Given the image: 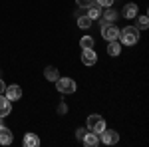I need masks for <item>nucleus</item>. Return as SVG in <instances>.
Listing matches in <instances>:
<instances>
[{
  "mask_svg": "<svg viewBox=\"0 0 149 147\" xmlns=\"http://www.w3.org/2000/svg\"><path fill=\"white\" fill-rule=\"evenodd\" d=\"M119 38H121V44L123 46H135L139 40V30L135 26H125L119 32Z\"/></svg>",
  "mask_w": 149,
  "mask_h": 147,
  "instance_id": "f257e3e1",
  "label": "nucleus"
},
{
  "mask_svg": "<svg viewBox=\"0 0 149 147\" xmlns=\"http://www.w3.org/2000/svg\"><path fill=\"white\" fill-rule=\"evenodd\" d=\"M102 36H103V40H107V42L117 40L119 38V28L113 22H102Z\"/></svg>",
  "mask_w": 149,
  "mask_h": 147,
  "instance_id": "f03ea898",
  "label": "nucleus"
},
{
  "mask_svg": "<svg viewBox=\"0 0 149 147\" xmlns=\"http://www.w3.org/2000/svg\"><path fill=\"white\" fill-rule=\"evenodd\" d=\"M88 129L93 131V133H102L103 129H105V119H103L102 115H97V113H92L88 117Z\"/></svg>",
  "mask_w": 149,
  "mask_h": 147,
  "instance_id": "7ed1b4c3",
  "label": "nucleus"
},
{
  "mask_svg": "<svg viewBox=\"0 0 149 147\" xmlns=\"http://www.w3.org/2000/svg\"><path fill=\"white\" fill-rule=\"evenodd\" d=\"M56 88H58V91L60 93H74L76 91V82L72 78H58L56 79Z\"/></svg>",
  "mask_w": 149,
  "mask_h": 147,
  "instance_id": "20e7f679",
  "label": "nucleus"
},
{
  "mask_svg": "<svg viewBox=\"0 0 149 147\" xmlns=\"http://www.w3.org/2000/svg\"><path fill=\"white\" fill-rule=\"evenodd\" d=\"M100 141L105 143V145H115V143L119 141V133L113 131V129H103V131H102V139H100Z\"/></svg>",
  "mask_w": 149,
  "mask_h": 147,
  "instance_id": "39448f33",
  "label": "nucleus"
},
{
  "mask_svg": "<svg viewBox=\"0 0 149 147\" xmlns=\"http://www.w3.org/2000/svg\"><path fill=\"white\" fill-rule=\"evenodd\" d=\"M4 95H6L10 102H18V100L22 98V90H20V86L12 84V86H6V88H4Z\"/></svg>",
  "mask_w": 149,
  "mask_h": 147,
  "instance_id": "423d86ee",
  "label": "nucleus"
},
{
  "mask_svg": "<svg viewBox=\"0 0 149 147\" xmlns=\"http://www.w3.org/2000/svg\"><path fill=\"white\" fill-rule=\"evenodd\" d=\"M95 62H97V54L93 52V48H88L81 52V64L84 66H93Z\"/></svg>",
  "mask_w": 149,
  "mask_h": 147,
  "instance_id": "0eeeda50",
  "label": "nucleus"
},
{
  "mask_svg": "<svg viewBox=\"0 0 149 147\" xmlns=\"http://www.w3.org/2000/svg\"><path fill=\"white\" fill-rule=\"evenodd\" d=\"M12 141H14V135H12V131L8 129V127L0 125V145H10Z\"/></svg>",
  "mask_w": 149,
  "mask_h": 147,
  "instance_id": "6e6552de",
  "label": "nucleus"
},
{
  "mask_svg": "<svg viewBox=\"0 0 149 147\" xmlns=\"http://www.w3.org/2000/svg\"><path fill=\"white\" fill-rule=\"evenodd\" d=\"M12 111V103L10 100L6 98V95H2L0 93V117H6V115H10Z\"/></svg>",
  "mask_w": 149,
  "mask_h": 147,
  "instance_id": "1a4fd4ad",
  "label": "nucleus"
},
{
  "mask_svg": "<svg viewBox=\"0 0 149 147\" xmlns=\"http://www.w3.org/2000/svg\"><path fill=\"white\" fill-rule=\"evenodd\" d=\"M81 141H84V145H88V147H95L100 143V137H97V133H93V131L88 129V133L81 137Z\"/></svg>",
  "mask_w": 149,
  "mask_h": 147,
  "instance_id": "9d476101",
  "label": "nucleus"
},
{
  "mask_svg": "<svg viewBox=\"0 0 149 147\" xmlns=\"http://www.w3.org/2000/svg\"><path fill=\"white\" fill-rule=\"evenodd\" d=\"M88 16H90L92 20H97V18L102 16V6H100V4H97L95 0H93L92 4L88 6Z\"/></svg>",
  "mask_w": 149,
  "mask_h": 147,
  "instance_id": "9b49d317",
  "label": "nucleus"
},
{
  "mask_svg": "<svg viewBox=\"0 0 149 147\" xmlns=\"http://www.w3.org/2000/svg\"><path fill=\"white\" fill-rule=\"evenodd\" d=\"M22 143L26 147H38V145H40V137L36 135V133H26Z\"/></svg>",
  "mask_w": 149,
  "mask_h": 147,
  "instance_id": "f8f14e48",
  "label": "nucleus"
},
{
  "mask_svg": "<svg viewBox=\"0 0 149 147\" xmlns=\"http://www.w3.org/2000/svg\"><path fill=\"white\" fill-rule=\"evenodd\" d=\"M123 16H125L127 20H133V18L137 16V4H133V2L125 4V8H123Z\"/></svg>",
  "mask_w": 149,
  "mask_h": 147,
  "instance_id": "ddd939ff",
  "label": "nucleus"
},
{
  "mask_svg": "<svg viewBox=\"0 0 149 147\" xmlns=\"http://www.w3.org/2000/svg\"><path fill=\"white\" fill-rule=\"evenodd\" d=\"M117 16H119V14H117V12L109 6V8H105V12H103L100 18H102L103 22H115V20H117Z\"/></svg>",
  "mask_w": 149,
  "mask_h": 147,
  "instance_id": "4468645a",
  "label": "nucleus"
},
{
  "mask_svg": "<svg viewBox=\"0 0 149 147\" xmlns=\"http://www.w3.org/2000/svg\"><path fill=\"white\" fill-rule=\"evenodd\" d=\"M107 54H109V56H119V54H121V44H119V42H117V40H111V42H109V44H107Z\"/></svg>",
  "mask_w": 149,
  "mask_h": 147,
  "instance_id": "2eb2a0df",
  "label": "nucleus"
},
{
  "mask_svg": "<svg viewBox=\"0 0 149 147\" xmlns=\"http://www.w3.org/2000/svg\"><path fill=\"white\" fill-rule=\"evenodd\" d=\"M44 76H46V79H50V82H56V79L60 78V70H56L54 66H48L46 72H44Z\"/></svg>",
  "mask_w": 149,
  "mask_h": 147,
  "instance_id": "dca6fc26",
  "label": "nucleus"
},
{
  "mask_svg": "<svg viewBox=\"0 0 149 147\" xmlns=\"http://www.w3.org/2000/svg\"><path fill=\"white\" fill-rule=\"evenodd\" d=\"M80 46H81V50L93 48V38H92V36H84V38L80 40Z\"/></svg>",
  "mask_w": 149,
  "mask_h": 147,
  "instance_id": "f3484780",
  "label": "nucleus"
},
{
  "mask_svg": "<svg viewBox=\"0 0 149 147\" xmlns=\"http://www.w3.org/2000/svg\"><path fill=\"white\" fill-rule=\"evenodd\" d=\"M92 18H90V16H81V18H78V26H80V28H84V30H86V28H90V26H92Z\"/></svg>",
  "mask_w": 149,
  "mask_h": 147,
  "instance_id": "a211bd4d",
  "label": "nucleus"
},
{
  "mask_svg": "<svg viewBox=\"0 0 149 147\" xmlns=\"http://www.w3.org/2000/svg\"><path fill=\"white\" fill-rule=\"evenodd\" d=\"M137 30H147L149 28V18L147 16H139V20H137V26H135Z\"/></svg>",
  "mask_w": 149,
  "mask_h": 147,
  "instance_id": "6ab92c4d",
  "label": "nucleus"
},
{
  "mask_svg": "<svg viewBox=\"0 0 149 147\" xmlns=\"http://www.w3.org/2000/svg\"><path fill=\"white\" fill-rule=\"evenodd\" d=\"M95 2H97L102 8H109V6L113 4V0H95Z\"/></svg>",
  "mask_w": 149,
  "mask_h": 147,
  "instance_id": "aec40b11",
  "label": "nucleus"
},
{
  "mask_svg": "<svg viewBox=\"0 0 149 147\" xmlns=\"http://www.w3.org/2000/svg\"><path fill=\"white\" fill-rule=\"evenodd\" d=\"M92 2H93V0H76V4H78L80 8H88Z\"/></svg>",
  "mask_w": 149,
  "mask_h": 147,
  "instance_id": "412c9836",
  "label": "nucleus"
},
{
  "mask_svg": "<svg viewBox=\"0 0 149 147\" xmlns=\"http://www.w3.org/2000/svg\"><path fill=\"white\" fill-rule=\"evenodd\" d=\"M86 133H88V127H80V129L76 131V137H78V139H81V137L86 135Z\"/></svg>",
  "mask_w": 149,
  "mask_h": 147,
  "instance_id": "4be33fe9",
  "label": "nucleus"
},
{
  "mask_svg": "<svg viewBox=\"0 0 149 147\" xmlns=\"http://www.w3.org/2000/svg\"><path fill=\"white\" fill-rule=\"evenodd\" d=\"M4 88H6V84H4V82L0 79V93H4Z\"/></svg>",
  "mask_w": 149,
  "mask_h": 147,
  "instance_id": "5701e85b",
  "label": "nucleus"
},
{
  "mask_svg": "<svg viewBox=\"0 0 149 147\" xmlns=\"http://www.w3.org/2000/svg\"><path fill=\"white\" fill-rule=\"evenodd\" d=\"M0 125H2V117H0Z\"/></svg>",
  "mask_w": 149,
  "mask_h": 147,
  "instance_id": "b1692460",
  "label": "nucleus"
}]
</instances>
